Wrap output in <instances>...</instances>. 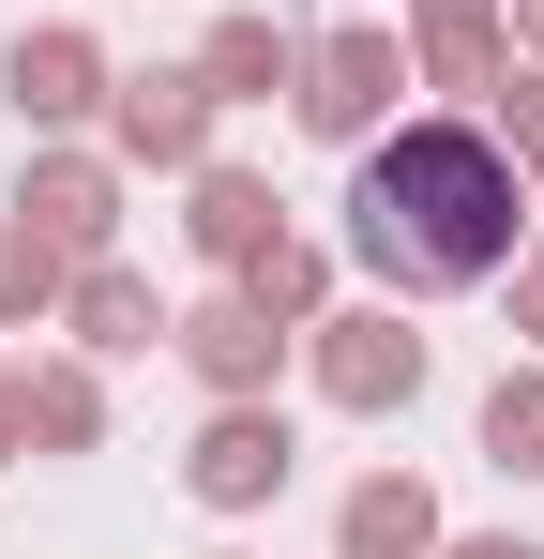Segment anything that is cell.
<instances>
[{"label":"cell","instance_id":"6da1fadb","mask_svg":"<svg viewBox=\"0 0 544 559\" xmlns=\"http://www.w3.org/2000/svg\"><path fill=\"white\" fill-rule=\"evenodd\" d=\"M348 258L393 302H469L530 258V167L484 121H378L348 152Z\"/></svg>","mask_w":544,"mask_h":559},{"label":"cell","instance_id":"7a4b0ae2","mask_svg":"<svg viewBox=\"0 0 544 559\" xmlns=\"http://www.w3.org/2000/svg\"><path fill=\"white\" fill-rule=\"evenodd\" d=\"M393 92H409V46H393V31H318V46H303L287 121H303V136H333V152H363V136L393 121Z\"/></svg>","mask_w":544,"mask_h":559},{"label":"cell","instance_id":"3957f363","mask_svg":"<svg viewBox=\"0 0 544 559\" xmlns=\"http://www.w3.org/2000/svg\"><path fill=\"white\" fill-rule=\"evenodd\" d=\"M287 468H303V439L272 424L258 393H227V408L197 424V454H181V484H197L212 514H258V499H287Z\"/></svg>","mask_w":544,"mask_h":559},{"label":"cell","instance_id":"277c9868","mask_svg":"<svg viewBox=\"0 0 544 559\" xmlns=\"http://www.w3.org/2000/svg\"><path fill=\"white\" fill-rule=\"evenodd\" d=\"M106 92H121V76H106V46H91V31H15V46H0V106H15L31 136L91 121Z\"/></svg>","mask_w":544,"mask_h":559},{"label":"cell","instance_id":"5b68a950","mask_svg":"<svg viewBox=\"0 0 544 559\" xmlns=\"http://www.w3.org/2000/svg\"><path fill=\"white\" fill-rule=\"evenodd\" d=\"M106 136H121L137 167H197V152H212V76H197V61H181V76H121V92H106Z\"/></svg>","mask_w":544,"mask_h":559},{"label":"cell","instance_id":"8992f818","mask_svg":"<svg viewBox=\"0 0 544 559\" xmlns=\"http://www.w3.org/2000/svg\"><path fill=\"white\" fill-rule=\"evenodd\" d=\"M318 393H333V408H409V393H424V333H393V318H318Z\"/></svg>","mask_w":544,"mask_h":559},{"label":"cell","instance_id":"52a82bcc","mask_svg":"<svg viewBox=\"0 0 544 559\" xmlns=\"http://www.w3.org/2000/svg\"><path fill=\"white\" fill-rule=\"evenodd\" d=\"M167 348L212 378V393H272V364H287V333H272L243 287H227V302H197V318H167Z\"/></svg>","mask_w":544,"mask_h":559},{"label":"cell","instance_id":"ba28073f","mask_svg":"<svg viewBox=\"0 0 544 559\" xmlns=\"http://www.w3.org/2000/svg\"><path fill=\"white\" fill-rule=\"evenodd\" d=\"M15 227H31V242H61V258H106V227H121V212H106V167H91V152H31Z\"/></svg>","mask_w":544,"mask_h":559},{"label":"cell","instance_id":"9c48e42d","mask_svg":"<svg viewBox=\"0 0 544 559\" xmlns=\"http://www.w3.org/2000/svg\"><path fill=\"white\" fill-rule=\"evenodd\" d=\"M61 318H76L91 364H137V348H167V302L121 273V258H76V287H61Z\"/></svg>","mask_w":544,"mask_h":559},{"label":"cell","instance_id":"30bf717a","mask_svg":"<svg viewBox=\"0 0 544 559\" xmlns=\"http://www.w3.org/2000/svg\"><path fill=\"white\" fill-rule=\"evenodd\" d=\"M333 559H439V499L409 468H363L348 514H333Z\"/></svg>","mask_w":544,"mask_h":559},{"label":"cell","instance_id":"8fae6325","mask_svg":"<svg viewBox=\"0 0 544 559\" xmlns=\"http://www.w3.org/2000/svg\"><path fill=\"white\" fill-rule=\"evenodd\" d=\"M181 227H197V258H227V273H243L258 242H287V197H272L258 167H197V212H181Z\"/></svg>","mask_w":544,"mask_h":559},{"label":"cell","instance_id":"7c38bea8","mask_svg":"<svg viewBox=\"0 0 544 559\" xmlns=\"http://www.w3.org/2000/svg\"><path fill=\"white\" fill-rule=\"evenodd\" d=\"M197 76H212V106H272V92H303V46H287L272 15H227V31L197 46Z\"/></svg>","mask_w":544,"mask_h":559},{"label":"cell","instance_id":"4fadbf2b","mask_svg":"<svg viewBox=\"0 0 544 559\" xmlns=\"http://www.w3.org/2000/svg\"><path fill=\"white\" fill-rule=\"evenodd\" d=\"M91 424H106V393H91L76 364L15 378V454H91Z\"/></svg>","mask_w":544,"mask_h":559},{"label":"cell","instance_id":"5bb4252c","mask_svg":"<svg viewBox=\"0 0 544 559\" xmlns=\"http://www.w3.org/2000/svg\"><path fill=\"white\" fill-rule=\"evenodd\" d=\"M484 468H499V484H544V364H515L484 393Z\"/></svg>","mask_w":544,"mask_h":559},{"label":"cell","instance_id":"9a60e30c","mask_svg":"<svg viewBox=\"0 0 544 559\" xmlns=\"http://www.w3.org/2000/svg\"><path fill=\"white\" fill-rule=\"evenodd\" d=\"M318 287H333L318 242H258V258H243V302H258L272 333H303V318H318Z\"/></svg>","mask_w":544,"mask_h":559},{"label":"cell","instance_id":"2e32d148","mask_svg":"<svg viewBox=\"0 0 544 559\" xmlns=\"http://www.w3.org/2000/svg\"><path fill=\"white\" fill-rule=\"evenodd\" d=\"M61 287H76V258H61V242L0 227V333H15V318H61Z\"/></svg>","mask_w":544,"mask_h":559},{"label":"cell","instance_id":"e0dca14e","mask_svg":"<svg viewBox=\"0 0 544 559\" xmlns=\"http://www.w3.org/2000/svg\"><path fill=\"white\" fill-rule=\"evenodd\" d=\"M424 76H439V92H484V76H499V31H424Z\"/></svg>","mask_w":544,"mask_h":559},{"label":"cell","instance_id":"ac0fdd59","mask_svg":"<svg viewBox=\"0 0 544 559\" xmlns=\"http://www.w3.org/2000/svg\"><path fill=\"white\" fill-rule=\"evenodd\" d=\"M515 167H544V76H515Z\"/></svg>","mask_w":544,"mask_h":559},{"label":"cell","instance_id":"d6986e66","mask_svg":"<svg viewBox=\"0 0 544 559\" xmlns=\"http://www.w3.org/2000/svg\"><path fill=\"white\" fill-rule=\"evenodd\" d=\"M424 31H499V0H424Z\"/></svg>","mask_w":544,"mask_h":559},{"label":"cell","instance_id":"ffe728a7","mask_svg":"<svg viewBox=\"0 0 544 559\" xmlns=\"http://www.w3.org/2000/svg\"><path fill=\"white\" fill-rule=\"evenodd\" d=\"M453 559H544V545H530V530H484V545H453Z\"/></svg>","mask_w":544,"mask_h":559},{"label":"cell","instance_id":"44dd1931","mask_svg":"<svg viewBox=\"0 0 544 559\" xmlns=\"http://www.w3.org/2000/svg\"><path fill=\"white\" fill-rule=\"evenodd\" d=\"M0 468H15V378H0Z\"/></svg>","mask_w":544,"mask_h":559},{"label":"cell","instance_id":"7402d4cb","mask_svg":"<svg viewBox=\"0 0 544 559\" xmlns=\"http://www.w3.org/2000/svg\"><path fill=\"white\" fill-rule=\"evenodd\" d=\"M515 46H544V0H515Z\"/></svg>","mask_w":544,"mask_h":559}]
</instances>
